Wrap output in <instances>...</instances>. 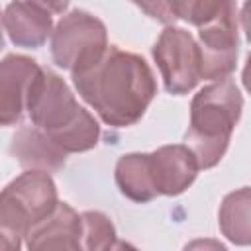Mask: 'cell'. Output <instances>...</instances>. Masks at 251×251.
Instances as JSON below:
<instances>
[{"instance_id":"obj_1","label":"cell","mask_w":251,"mask_h":251,"mask_svg":"<svg viewBox=\"0 0 251 251\" xmlns=\"http://www.w3.org/2000/svg\"><path fill=\"white\" fill-rule=\"evenodd\" d=\"M71 78L78 96L112 127L135 126L157 96V80L147 61L118 45H108L98 63Z\"/></svg>"},{"instance_id":"obj_2","label":"cell","mask_w":251,"mask_h":251,"mask_svg":"<svg viewBox=\"0 0 251 251\" xmlns=\"http://www.w3.org/2000/svg\"><path fill=\"white\" fill-rule=\"evenodd\" d=\"M25 112L31 126L41 129L65 155L84 153L98 145L96 118L76 102L69 84L51 69L39 67L31 78Z\"/></svg>"},{"instance_id":"obj_3","label":"cell","mask_w":251,"mask_h":251,"mask_svg":"<svg viewBox=\"0 0 251 251\" xmlns=\"http://www.w3.org/2000/svg\"><path fill=\"white\" fill-rule=\"evenodd\" d=\"M241 110L243 96L231 78L216 80L194 94L184 145L194 153L200 169H212L222 161Z\"/></svg>"},{"instance_id":"obj_4","label":"cell","mask_w":251,"mask_h":251,"mask_svg":"<svg viewBox=\"0 0 251 251\" xmlns=\"http://www.w3.org/2000/svg\"><path fill=\"white\" fill-rule=\"evenodd\" d=\"M59 204L57 186L49 173L25 171L0 190V231L16 241L43 220H47Z\"/></svg>"},{"instance_id":"obj_5","label":"cell","mask_w":251,"mask_h":251,"mask_svg":"<svg viewBox=\"0 0 251 251\" xmlns=\"http://www.w3.org/2000/svg\"><path fill=\"white\" fill-rule=\"evenodd\" d=\"M49 47L53 63L76 75L100 61L108 49V31L100 18L82 8H75L53 27Z\"/></svg>"},{"instance_id":"obj_6","label":"cell","mask_w":251,"mask_h":251,"mask_svg":"<svg viewBox=\"0 0 251 251\" xmlns=\"http://www.w3.org/2000/svg\"><path fill=\"white\" fill-rule=\"evenodd\" d=\"M151 53L169 94L182 96L196 88L200 82V51L190 31L167 25L155 41Z\"/></svg>"},{"instance_id":"obj_7","label":"cell","mask_w":251,"mask_h":251,"mask_svg":"<svg viewBox=\"0 0 251 251\" xmlns=\"http://www.w3.org/2000/svg\"><path fill=\"white\" fill-rule=\"evenodd\" d=\"M235 4L226 2L222 12L198 27V51H200V78L224 80L235 71L239 53V24Z\"/></svg>"},{"instance_id":"obj_8","label":"cell","mask_w":251,"mask_h":251,"mask_svg":"<svg viewBox=\"0 0 251 251\" xmlns=\"http://www.w3.org/2000/svg\"><path fill=\"white\" fill-rule=\"evenodd\" d=\"M67 10V2H10L2 12V27L16 47L39 49L51 37L53 14Z\"/></svg>"},{"instance_id":"obj_9","label":"cell","mask_w":251,"mask_h":251,"mask_svg":"<svg viewBox=\"0 0 251 251\" xmlns=\"http://www.w3.org/2000/svg\"><path fill=\"white\" fill-rule=\"evenodd\" d=\"M149 157V175L153 188L163 196H178L182 194L198 176V161L194 153L184 143L163 145Z\"/></svg>"},{"instance_id":"obj_10","label":"cell","mask_w":251,"mask_h":251,"mask_svg":"<svg viewBox=\"0 0 251 251\" xmlns=\"http://www.w3.org/2000/svg\"><path fill=\"white\" fill-rule=\"evenodd\" d=\"M39 71L35 59L10 53L0 59V126H16L25 114L31 78Z\"/></svg>"},{"instance_id":"obj_11","label":"cell","mask_w":251,"mask_h":251,"mask_svg":"<svg viewBox=\"0 0 251 251\" xmlns=\"http://www.w3.org/2000/svg\"><path fill=\"white\" fill-rule=\"evenodd\" d=\"M27 251H84L80 214L67 202L25 235Z\"/></svg>"},{"instance_id":"obj_12","label":"cell","mask_w":251,"mask_h":251,"mask_svg":"<svg viewBox=\"0 0 251 251\" xmlns=\"http://www.w3.org/2000/svg\"><path fill=\"white\" fill-rule=\"evenodd\" d=\"M10 153L27 171L51 173L59 171L67 161V155L41 129L33 126H24L14 133Z\"/></svg>"},{"instance_id":"obj_13","label":"cell","mask_w":251,"mask_h":251,"mask_svg":"<svg viewBox=\"0 0 251 251\" xmlns=\"http://www.w3.org/2000/svg\"><path fill=\"white\" fill-rule=\"evenodd\" d=\"M114 178L120 192L131 202L145 204L157 198V192L149 175L147 153H126L118 159L114 169Z\"/></svg>"},{"instance_id":"obj_14","label":"cell","mask_w":251,"mask_h":251,"mask_svg":"<svg viewBox=\"0 0 251 251\" xmlns=\"http://www.w3.org/2000/svg\"><path fill=\"white\" fill-rule=\"evenodd\" d=\"M249 208H251V190L243 186L229 192L218 212V226L222 233L235 245L245 247L251 243V226H249Z\"/></svg>"},{"instance_id":"obj_15","label":"cell","mask_w":251,"mask_h":251,"mask_svg":"<svg viewBox=\"0 0 251 251\" xmlns=\"http://www.w3.org/2000/svg\"><path fill=\"white\" fill-rule=\"evenodd\" d=\"M82 220V243L84 251H104L116 237L112 220L98 210H86L80 214Z\"/></svg>"},{"instance_id":"obj_16","label":"cell","mask_w":251,"mask_h":251,"mask_svg":"<svg viewBox=\"0 0 251 251\" xmlns=\"http://www.w3.org/2000/svg\"><path fill=\"white\" fill-rule=\"evenodd\" d=\"M169 10L176 20H184L196 27L212 22L224 8L226 2H208V0H188V2H167Z\"/></svg>"},{"instance_id":"obj_17","label":"cell","mask_w":251,"mask_h":251,"mask_svg":"<svg viewBox=\"0 0 251 251\" xmlns=\"http://www.w3.org/2000/svg\"><path fill=\"white\" fill-rule=\"evenodd\" d=\"M182 251H227V247L214 237H200V239L188 241L182 247Z\"/></svg>"},{"instance_id":"obj_18","label":"cell","mask_w":251,"mask_h":251,"mask_svg":"<svg viewBox=\"0 0 251 251\" xmlns=\"http://www.w3.org/2000/svg\"><path fill=\"white\" fill-rule=\"evenodd\" d=\"M20 249H22V243L20 241H16L10 235H6V233L0 231V251H20Z\"/></svg>"},{"instance_id":"obj_19","label":"cell","mask_w":251,"mask_h":251,"mask_svg":"<svg viewBox=\"0 0 251 251\" xmlns=\"http://www.w3.org/2000/svg\"><path fill=\"white\" fill-rule=\"evenodd\" d=\"M104 251H139L137 247H133L131 243H127V241H122V239H114Z\"/></svg>"},{"instance_id":"obj_20","label":"cell","mask_w":251,"mask_h":251,"mask_svg":"<svg viewBox=\"0 0 251 251\" xmlns=\"http://www.w3.org/2000/svg\"><path fill=\"white\" fill-rule=\"evenodd\" d=\"M4 47V33H2V12H0V49Z\"/></svg>"}]
</instances>
